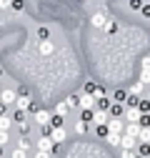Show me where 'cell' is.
<instances>
[{"label":"cell","mask_w":150,"mask_h":158,"mask_svg":"<svg viewBox=\"0 0 150 158\" xmlns=\"http://www.w3.org/2000/svg\"><path fill=\"white\" fill-rule=\"evenodd\" d=\"M98 98L95 95H90V93H80V101H78V108L80 110H95L98 108Z\"/></svg>","instance_id":"6da1fadb"},{"label":"cell","mask_w":150,"mask_h":158,"mask_svg":"<svg viewBox=\"0 0 150 158\" xmlns=\"http://www.w3.org/2000/svg\"><path fill=\"white\" fill-rule=\"evenodd\" d=\"M30 103H33V95H30V93H20V95H18V101H15V110L25 113V110L30 108Z\"/></svg>","instance_id":"7a4b0ae2"},{"label":"cell","mask_w":150,"mask_h":158,"mask_svg":"<svg viewBox=\"0 0 150 158\" xmlns=\"http://www.w3.org/2000/svg\"><path fill=\"white\" fill-rule=\"evenodd\" d=\"M50 121H53V113H48V110H35V123L40 126V128H48L50 126Z\"/></svg>","instance_id":"3957f363"},{"label":"cell","mask_w":150,"mask_h":158,"mask_svg":"<svg viewBox=\"0 0 150 158\" xmlns=\"http://www.w3.org/2000/svg\"><path fill=\"white\" fill-rule=\"evenodd\" d=\"M108 131L123 135V133H125V123H123V118H112V115H110V121H108Z\"/></svg>","instance_id":"277c9868"},{"label":"cell","mask_w":150,"mask_h":158,"mask_svg":"<svg viewBox=\"0 0 150 158\" xmlns=\"http://www.w3.org/2000/svg\"><path fill=\"white\" fill-rule=\"evenodd\" d=\"M38 151H48V153H53V151H55V141H53L48 133L38 138Z\"/></svg>","instance_id":"5b68a950"},{"label":"cell","mask_w":150,"mask_h":158,"mask_svg":"<svg viewBox=\"0 0 150 158\" xmlns=\"http://www.w3.org/2000/svg\"><path fill=\"white\" fill-rule=\"evenodd\" d=\"M140 83L143 85H150V55L143 58V70H140Z\"/></svg>","instance_id":"8992f818"},{"label":"cell","mask_w":150,"mask_h":158,"mask_svg":"<svg viewBox=\"0 0 150 158\" xmlns=\"http://www.w3.org/2000/svg\"><path fill=\"white\" fill-rule=\"evenodd\" d=\"M120 148H123V151H135V148H138V138L123 133V138H120Z\"/></svg>","instance_id":"52a82bcc"},{"label":"cell","mask_w":150,"mask_h":158,"mask_svg":"<svg viewBox=\"0 0 150 158\" xmlns=\"http://www.w3.org/2000/svg\"><path fill=\"white\" fill-rule=\"evenodd\" d=\"M108 121H110V113L108 110H95V113H93V123H95V126H108Z\"/></svg>","instance_id":"ba28073f"},{"label":"cell","mask_w":150,"mask_h":158,"mask_svg":"<svg viewBox=\"0 0 150 158\" xmlns=\"http://www.w3.org/2000/svg\"><path fill=\"white\" fill-rule=\"evenodd\" d=\"M108 20H110V18H105V13H95V15L90 18V23H93V28H103V30H105Z\"/></svg>","instance_id":"9c48e42d"},{"label":"cell","mask_w":150,"mask_h":158,"mask_svg":"<svg viewBox=\"0 0 150 158\" xmlns=\"http://www.w3.org/2000/svg\"><path fill=\"white\" fill-rule=\"evenodd\" d=\"M18 95H20V93H15V90H3V93H0V103H3V106H10V103L18 101Z\"/></svg>","instance_id":"30bf717a"},{"label":"cell","mask_w":150,"mask_h":158,"mask_svg":"<svg viewBox=\"0 0 150 158\" xmlns=\"http://www.w3.org/2000/svg\"><path fill=\"white\" fill-rule=\"evenodd\" d=\"M110 108H112V98H110V95L98 98V108H95V110H108V113H110Z\"/></svg>","instance_id":"8fae6325"},{"label":"cell","mask_w":150,"mask_h":158,"mask_svg":"<svg viewBox=\"0 0 150 158\" xmlns=\"http://www.w3.org/2000/svg\"><path fill=\"white\" fill-rule=\"evenodd\" d=\"M125 110H128V108H125V103H112L110 115H112V118H123V115H125Z\"/></svg>","instance_id":"7c38bea8"},{"label":"cell","mask_w":150,"mask_h":158,"mask_svg":"<svg viewBox=\"0 0 150 158\" xmlns=\"http://www.w3.org/2000/svg\"><path fill=\"white\" fill-rule=\"evenodd\" d=\"M140 123H125V135H133V138H138L140 135Z\"/></svg>","instance_id":"4fadbf2b"},{"label":"cell","mask_w":150,"mask_h":158,"mask_svg":"<svg viewBox=\"0 0 150 158\" xmlns=\"http://www.w3.org/2000/svg\"><path fill=\"white\" fill-rule=\"evenodd\" d=\"M128 95H130L128 90H112L110 98H112V103H128Z\"/></svg>","instance_id":"5bb4252c"},{"label":"cell","mask_w":150,"mask_h":158,"mask_svg":"<svg viewBox=\"0 0 150 158\" xmlns=\"http://www.w3.org/2000/svg\"><path fill=\"white\" fill-rule=\"evenodd\" d=\"M48 135L53 138L55 143H63V141H65V128H55V131H50Z\"/></svg>","instance_id":"9a60e30c"},{"label":"cell","mask_w":150,"mask_h":158,"mask_svg":"<svg viewBox=\"0 0 150 158\" xmlns=\"http://www.w3.org/2000/svg\"><path fill=\"white\" fill-rule=\"evenodd\" d=\"M135 153H138V156H143V158H150V143H140V141H138Z\"/></svg>","instance_id":"2e32d148"},{"label":"cell","mask_w":150,"mask_h":158,"mask_svg":"<svg viewBox=\"0 0 150 158\" xmlns=\"http://www.w3.org/2000/svg\"><path fill=\"white\" fill-rule=\"evenodd\" d=\"M68 110H70V106H68V101H60L58 106H55V115H68Z\"/></svg>","instance_id":"e0dca14e"},{"label":"cell","mask_w":150,"mask_h":158,"mask_svg":"<svg viewBox=\"0 0 150 158\" xmlns=\"http://www.w3.org/2000/svg\"><path fill=\"white\" fill-rule=\"evenodd\" d=\"M128 93H130V95H143V93H145V85L138 81L135 85H130V90H128Z\"/></svg>","instance_id":"ac0fdd59"},{"label":"cell","mask_w":150,"mask_h":158,"mask_svg":"<svg viewBox=\"0 0 150 158\" xmlns=\"http://www.w3.org/2000/svg\"><path fill=\"white\" fill-rule=\"evenodd\" d=\"M13 126V118L10 115H0V131H10Z\"/></svg>","instance_id":"d6986e66"},{"label":"cell","mask_w":150,"mask_h":158,"mask_svg":"<svg viewBox=\"0 0 150 158\" xmlns=\"http://www.w3.org/2000/svg\"><path fill=\"white\" fill-rule=\"evenodd\" d=\"M53 50H55V45H53L50 40H43V43H40V53H43V55H50Z\"/></svg>","instance_id":"ffe728a7"},{"label":"cell","mask_w":150,"mask_h":158,"mask_svg":"<svg viewBox=\"0 0 150 158\" xmlns=\"http://www.w3.org/2000/svg\"><path fill=\"white\" fill-rule=\"evenodd\" d=\"M138 110L145 115V113H150V98H140V106H138Z\"/></svg>","instance_id":"44dd1931"},{"label":"cell","mask_w":150,"mask_h":158,"mask_svg":"<svg viewBox=\"0 0 150 158\" xmlns=\"http://www.w3.org/2000/svg\"><path fill=\"white\" fill-rule=\"evenodd\" d=\"M120 138H123V135H118V133H108L105 141H108L110 146H115V148H118V146H120Z\"/></svg>","instance_id":"7402d4cb"},{"label":"cell","mask_w":150,"mask_h":158,"mask_svg":"<svg viewBox=\"0 0 150 158\" xmlns=\"http://www.w3.org/2000/svg\"><path fill=\"white\" fill-rule=\"evenodd\" d=\"M50 128L55 131V128H63V115H55L53 113V121H50Z\"/></svg>","instance_id":"603a6c76"},{"label":"cell","mask_w":150,"mask_h":158,"mask_svg":"<svg viewBox=\"0 0 150 158\" xmlns=\"http://www.w3.org/2000/svg\"><path fill=\"white\" fill-rule=\"evenodd\" d=\"M18 148L28 151V148H30V138H28V135H20V138H18Z\"/></svg>","instance_id":"cb8c5ba5"},{"label":"cell","mask_w":150,"mask_h":158,"mask_svg":"<svg viewBox=\"0 0 150 158\" xmlns=\"http://www.w3.org/2000/svg\"><path fill=\"white\" fill-rule=\"evenodd\" d=\"M138 141H140V143H150V128H143V131H140Z\"/></svg>","instance_id":"d4e9b609"},{"label":"cell","mask_w":150,"mask_h":158,"mask_svg":"<svg viewBox=\"0 0 150 158\" xmlns=\"http://www.w3.org/2000/svg\"><path fill=\"white\" fill-rule=\"evenodd\" d=\"M128 5H130V10H138V13H140V10H143V5H145V0H130Z\"/></svg>","instance_id":"484cf974"},{"label":"cell","mask_w":150,"mask_h":158,"mask_svg":"<svg viewBox=\"0 0 150 158\" xmlns=\"http://www.w3.org/2000/svg\"><path fill=\"white\" fill-rule=\"evenodd\" d=\"M95 90H98V85L93 83V81H88V83H85V88H83V93H90V95H95Z\"/></svg>","instance_id":"4316f807"},{"label":"cell","mask_w":150,"mask_h":158,"mask_svg":"<svg viewBox=\"0 0 150 158\" xmlns=\"http://www.w3.org/2000/svg\"><path fill=\"white\" fill-rule=\"evenodd\" d=\"M95 133H98V138H108V126H95Z\"/></svg>","instance_id":"83f0119b"},{"label":"cell","mask_w":150,"mask_h":158,"mask_svg":"<svg viewBox=\"0 0 150 158\" xmlns=\"http://www.w3.org/2000/svg\"><path fill=\"white\" fill-rule=\"evenodd\" d=\"M75 133H88V123L85 121H78V123H75Z\"/></svg>","instance_id":"f1b7e54d"},{"label":"cell","mask_w":150,"mask_h":158,"mask_svg":"<svg viewBox=\"0 0 150 158\" xmlns=\"http://www.w3.org/2000/svg\"><path fill=\"white\" fill-rule=\"evenodd\" d=\"M115 30H118V23L110 18V20H108V25H105V33H115Z\"/></svg>","instance_id":"f546056e"},{"label":"cell","mask_w":150,"mask_h":158,"mask_svg":"<svg viewBox=\"0 0 150 158\" xmlns=\"http://www.w3.org/2000/svg\"><path fill=\"white\" fill-rule=\"evenodd\" d=\"M140 15L145 18V20H150V3H145V5H143V10H140Z\"/></svg>","instance_id":"4dcf8cb0"},{"label":"cell","mask_w":150,"mask_h":158,"mask_svg":"<svg viewBox=\"0 0 150 158\" xmlns=\"http://www.w3.org/2000/svg\"><path fill=\"white\" fill-rule=\"evenodd\" d=\"M48 35H50V33H48V28H40V30H38V38H40V43H43V40H48Z\"/></svg>","instance_id":"1f68e13d"},{"label":"cell","mask_w":150,"mask_h":158,"mask_svg":"<svg viewBox=\"0 0 150 158\" xmlns=\"http://www.w3.org/2000/svg\"><path fill=\"white\" fill-rule=\"evenodd\" d=\"M8 146V131H0V148Z\"/></svg>","instance_id":"d6a6232c"},{"label":"cell","mask_w":150,"mask_h":158,"mask_svg":"<svg viewBox=\"0 0 150 158\" xmlns=\"http://www.w3.org/2000/svg\"><path fill=\"white\" fill-rule=\"evenodd\" d=\"M13 158H25V151H23V148H15V151H13Z\"/></svg>","instance_id":"836d02e7"},{"label":"cell","mask_w":150,"mask_h":158,"mask_svg":"<svg viewBox=\"0 0 150 158\" xmlns=\"http://www.w3.org/2000/svg\"><path fill=\"white\" fill-rule=\"evenodd\" d=\"M135 156H138L135 151H123V153H120V158H135Z\"/></svg>","instance_id":"e575fe53"},{"label":"cell","mask_w":150,"mask_h":158,"mask_svg":"<svg viewBox=\"0 0 150 158\" xmlns=\"http://www.w3.org/2000/svg\"><path fill=\"white\" fill-rule=\"evenodd\" d=\"M35 158H53V153H48V151H38Z\"/></svg>","instance_id":"d590c367"},{"label":"cell","mask_w":150,"mask_h":158,"mask_svg":"<svg viewBox=\"0 0 150 158\" xmlns=\"http://www.w3.org/2000/svg\"><path fill=\"white\" fill-rule=\"evenodd\" d=\"M13 5V0H0V10H8Z\"/></svg>","instance_id":"8d00e7d4"},{"label":"cell","mask_w":150,"mask_h":158,"mask_svg":"<svg viewBox=\"0 0 150 158\" xmlns=\"http://www.w3.org/2000/svg\"><path fill=\"white\" fill-rule=\"evenodd\" d=\"M13 8L15 10H23V0H13Z\"/></svg>","instance_id":"74e56055"},{"label":"cell","mask_w":150,"mask_h":158,"mask_svg":"<svg viewBox=\"0 0 150 158\" xmlns=\"http://www.w3.org/2000/svg\"><path fill=\"white\" fill-rule=\"evenodd\" d=\"M0 156H3V148H0Z\"/></svg>","instance_id":"f35d334b"},{"label":"cell","mask_w":150,"mask_h":158,"mask_svg":"<svg viewBox=\"0 0 150 158\" xmlns=\"http://www.w3.org/2000/svg\"><path fill=\"white\" fill-rule=\"evenodd\" d=\"M0 93H3V85H0Z\"/></svg>","instance_id":"ab89813d"},{"label":"cell","mask_w":150,"mask_h":158,"mask_svg":"<svg viewBox=\"0 0 150 158\" xmlns=\"http://www.w3.org/2000/svg\"><path fill=\"white\" fill-rule=\"evenodd\" d=\"M135 158H143V156H135Z\"/></svg>","instance_id":"60d3db41"},{"label":"cell","mask_w":150,"mask_h":158,"mask_svg":"<svg viewBox=\"0 0 150 158\" xmlns=\"http://www.w3.org/2000/svg\"><path fill=\"white\" fill-rule=\"evenodd\" d=\"M0 106H3V103H0Z\"/></svg>","instance_id":"b9f144b4"},{"label":"cell","mask_w":150,"mask_h":158,"mask_svg":"<svg viewBox=\"0 0 150 158\" xmlns=\"http://www.w3.org/2000/svg\"><path fill=\"white\" fill-rule=\"evenodd\" d=\"M148 3H150V0H148Z\"/></svg>","instance_id":"7bdbcfd3"}]
</instances>
